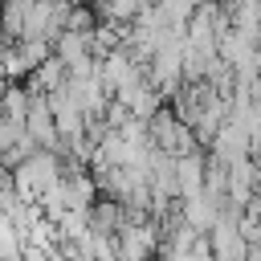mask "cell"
I'll return each mask as SVG.
<instances>
[{
  "label": "cell",
  "mask_w": 261,
  "mask_h": 261,
  "mask_svg": "<svg viewBox=\"0 0 261 261\" xmlns=\"http://www.w3.org/2000/svg\"><path fill=\"white\" fill-rule=\"evenodd\" d=\"M61 171H65L61 155H57V151H41V147H37V151H33V155H24L16 167H8V184H12V192H16L20 200L41 204V200L57 188Z\"/></svg>",
  "instance_id": "1"
},
{
  "label": "cell",
  "mask_w": 261,
  "mask_h": 261,
  "mask_svg": "<svg viewBox=\"0 0 261 261\" xmlns=\"http://www.w3.org/2000/svg\"><path fill=\"white\" fill-rule=\"evenodd\" d=\"M204 167H208V155L204 151H192V155H179L175 159V200L204 192Z\"/></svg>",
  "instance_id": "3"
},
{
  "label": "cell",
  "mask_w": 261,
  "mask_h": 261,
  "mask_svg": "<svg viewBox=\"0 0 261 261\" xmlns=\"http://www.w3.org/2000/svg\"><path fill=\"white\" fill-rule=\"evenodd\" d=\"M159 245H163V228L155 216H135L114 228L118 261H151V257H159Z\"/></svg>",
  "instance_id": "2"
}]
</instances>
